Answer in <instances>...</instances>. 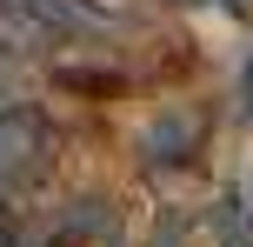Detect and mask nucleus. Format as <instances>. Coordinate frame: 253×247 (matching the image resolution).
Listing matches in <instances>:
<instances>
[{
	"instance_id": "nucleus-1",
	"label": "nucleus",
	"mask_w": 253,
	"mask_h": 247,
	"mask_svg": "<svg viewBox=\"0 0 253 247\" xmlns=\"http://www.w3.org/2000/svg\"><path fill=\"white\" fill-rule=\"evenodd\" d=\"M53 160V134L40 114H20V107H0V200H20L47 181Z\"/></svg>"
},
{
	"instance_id": "nucleus-2",
	"label": "nucleus",
	"mask_w": 253,
	"mask_h": 247,
	"mask_svg": "<svg viewBox=\"0 0 253 247\" xmlns=\"http://www.w3.org/2000/svg\"><path fill=\"white\" fill-rule=\"evenodd\" d=\"M233 247H253V200L240 207V227H233Z\"/></svg>"
},
{
	"instance_id": "nucleus-3",
	"label": "nucleus",
	"mask_w": 253,
	"mask_h": 247,
	"mask_svg": "<svg viewBox=\"0 0 253 247\" xmlns=\"http://www.w3.org/2000/svg\"><path fill=\"white\" fill-rule=\"evenodd\" d=\"M207 7H227V13H253V0H207Z\"/></svg>"
}]
</instances>
